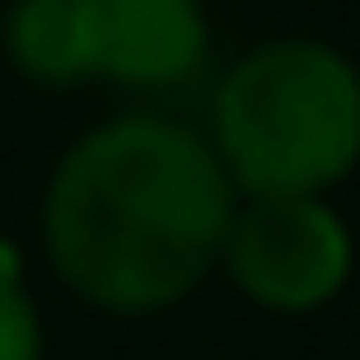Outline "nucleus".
I'll list each match as a JSON object with an SVG mask.
<instances>
[{
	"label": "nucleus",
	"instance_id": "obj_2",
	"mask_svg": "<svg viewBox=\"0 0 360 360\" xmlns=\"http://www.w3.org/2000/svg\"><path fill=\"white\" fill-rule=\"evenodd\" d=\"M205 141L240 198H325L360 169V64L332 43L276 36L212 85Z\"/></svg>",
	"mask_w": 360,
	"mask_h": 360
},
{
	"label": "nucleus",
	"instance_id": "obj_5",
	"mask_svg": "<svg viewBox=\"0 0 360 360\" xmlns=\"http://www.w3.org/2000/svg\"><path fill=\"white\" fill-rule=\"evenodd\" d=\"M8 64L36 85H78L85 78V43H78V0H15L0 22Z\"/></svg>",
	"mask_w": 360,
	"mask_h": 360
},
{
	"label": "nucleus",
	"instance_id": "obj_1",
	"mask_svg": "<svg viewBox=\"0 0 360 360\" xmlns=\"http://www.w3.org/2000/svg\"><path fill=\"white\" fill-rule=\"evenodd\" d=\"M240 191L212 141L169 113H120L64 148L43 191L50 269L99 311H162L226 255Z\"/></svg>",
	"mask_w": 360,
	"mask_h": 360
},
{
	"label": "nucleus",
	"instance_id": "obj_3",
	"mask_svg": "<svg viewBox=\"0 0 360 360\" xmlns=\"http://www.w3.org/2000/svg\"><path fill=\"white\" fill-rule=\"evenodd\" d=\"M219 269L262 311H318L353 276V233L325 198H240Z\"/></svg>",
	"mask_w": 360,
	"mask_h": 360
},
{
	"label": "nucleus",
	"instance_id": "obj_4",
	"mask_svg": "<svg viewBox=\"0 0 360 360\" xmlns=\"http://www.w3.org/2000/svg\"><path fill=\"white\" fill-rule=\"evenodd\" d=\"M85 78L134 92H184L212 57L205 0H78Z\"/></svg>",
	"mask_w": 360,
	"mask_h": 360
},
{
	"label": "nucleus",
	"instance_id": "obj_6",
	"mask_svg": "<svg viewBox=\"0 0 360 360\" xmlns=\"http://www.w3.org/2000/svg\"><path fill=\"white\" fill-rule=\"evenodd\" d=\"M0 360H43V318L15 276H0Z\"/></svg>",
	"mask_w": 360,
	"mask_h": 360
}]
</instances>
